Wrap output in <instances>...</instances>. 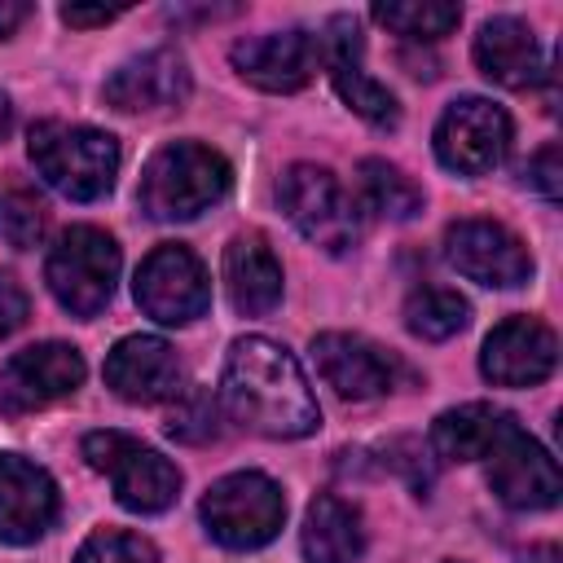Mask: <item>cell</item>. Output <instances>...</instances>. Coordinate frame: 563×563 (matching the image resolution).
<instances>
[{
    "label": "cell",
    "mask_w": 563,
    "mask_h": 563,
    "mask_svg": "<svg viewBox=\"0 0 563 563\" xmlns=\"http://www.w3.org/2000/svg\"><path fill=\"white\" fill-rule=\"evenodd\" d=\"M220 400L233 422L268 440H299L312 435L321 422L317 396L299 361L264 334H246L229 347L220 374Z\"/></svg>",
    "instance_id": "6da1fadb"
},
{
    "label": "cell",
    "mask_w": 563,
    "mask_h": 563,
    "mask_svg": "<svg viewBox=\"0 0 563 563\" xmlns=\"http://www.w3.org/2000/svg\"><path fill=\"white\" fill-rule=\"evenodd\" d=\"M26 154L48 189L70 202H97L114 189L119 176V141L88 123L44 119L26 136Z\"/></svg>",
    "instance_id": "7a4b0ae2"
},
{
    "label": "cell",
    "mask_w": 563,
    "mask_h": 563,
    "mask_svg": "<svg viewBox=\"0 0 563 563\" xmlns=\"http://www.w3.org/2000/svg\"><path fill=\"white\" fill-rule=\"evenodd\" d=\"M233 185V167L224 154L198 141H167L150 154L141 172L136 202L150 220H194L207 207H216Z\"/></svg>",
    "instance_id": "3957f363"
},
{
    "label": "cell",
    "mask_w": 563,
    "mask_h": 563,
    "mask_svg": "<svg viewBox=\"0 0 563 563\" xmlns=\"http://www.w3.org/2000/svg\"><path fill=\"white\" fill-rule=\"evenodd\" d=\"M277 202L290 216V224L325 255H343L361 242V207L330 167L317 163L286 167L277 180Z\"/></svg>",
    "instance_id": "277c9868"
},
{
    "label": "cell",
    "mask_w": 563,
    "mask_h": 563,
    "mask_svg": "<svg viewBox=\"0 0 563 563\" xmlns=\"http://www.w3.org/2000/svg\"><path fill=\"white\" fill-rule=\"evenodd\" d=\"M84 457L92 471L110 475L114 501L132 515H158L180 497V471L158 449H150L123 431L84 435Z\"/></svg>",
    "instance_id": "5b68a950"
},
{
    "label": "cell",
    "mask_w": 563,
    "mask_h": 563,
    "mask_svg": "<svg viewBox=\"0 0 563 563\" xmlns=\"http://www.w3.org/2000/svg\"><path fill=\"white\" fill-rule=\"evenodd\" d=\"M198 515L224 550H260L282 532L286 497L268 475L233 471L207 488Z\"/></svg>",
    "instance_id": "8992f818"
},
{
    "label": "cell",
    "mask_w": 563,
    "mask_h": 563,
    "mask_svg": "<svg viewBox=\"0 0 563 563\" xmlns=\"http://www.w3.org/2000/svg\"><path fill=\"white\" fill-rule=\"evenodd\" d=\"M44 282L53 299L75 317H97L119 282V246L106 229L75 224L57 238L44 264Z\"/></svg>",
    "instance_id": "52a82bcc"
},
{
    "label": "cell",
    "mask_w": 563,
    "mask_h": 563,
    "mask_svg": "<svg viewBox=\"0 0 563 563\" xmlns=\"http://www.w3.org/2000/svg\"><path fill=\"white\" fill-rule=\"evenodd\" d=\"M136 303L145 317H154L158 325H189L211 308V282L202 260L180 246V242H163L154 246L141 268H136Z\"/></svg>",
    "instance_id": "ba28073f"
},
{
    "label": "cell",
    "mask_w": 563,
    "mask_h": 563,
    "mask_svg": "<svg viewBox=\"0 0 563 563\" xmlns=\"http://www.w3.org/2000/svg\"><path fill=\"white\" fill-rule=\"evenodd\" d=\"M510 150V114L488 97H457L435 123V158L457 176H488Z\"/></svg>",
    "instance_id": "9c48e42d"
},
{
    "label": "cell",
    "mask_w": 563,
    "mask_h": 563,
    "mask_svg": "<svg viewBox=\"0 0 563 563\" xmlns=\"http://www.w3.org/2000/svg\"><path fill=\"white\" fill-rule=\"evenodd\" d=\"M444 260L479 286L510 290L532 277V255L528 246L497 220H457L444 233Z\"/></svg>",
    "instance_id": "30bf717a"
},
{
    "label": "cell",
    "mask_w": 563,
    "mask_h": 563,
    "mask_svg": "<svg viewBox=\"0 0 563 563\" xmlns=\"http://www.w3.org/2000/svg\"><path fill=\"white\" fill-rule=\"evenodd\" d=\"M233 70L264 88V92H299L317 66H321V44L312 31L290 26V31H268V35H246L233 44Z\"/></svg>",
    "instance_id": "8fae6325"
},
{
    "label": "cell",
    "mask_w": 563,
    "mask_h": 563,
    "mask_svg": "<svg viewBox=\"0 0 563 563\" xmlns=\"http://www.w3.org/2000/svg\"><path fill=\"white\" fill-rule=\"evenodd\" d=\"M484 462H488V488L510 510H550L563 493L554 457L523 427H515Z\"/></svg>",
    "instance_id": "7c38bea8"
},
{
    "label": "cell",
    "mask_w": 563,
    "mask_h": 563,
    "mask_svg": "<svg viewBox=\"0 0 563 563\" xmlns=\"http://www.w3.org/2000/svg\"><path fill=\"white\" fill-rule=\"evenodd\" d=\"M554 365H559V339L537 317H506L501 325H493L479 352V369L497 387H532L550 378Z\"/></svg>",
    "instance_id": "4fadbf2b"
},
{
    "label": "cell",
    "mask_w": 563,
    "mask_h": 563,
    "mask_svg": "<svg viewBox=\"0 0 563 563\" xmlns=\"http://www.w3.org/2000/svg\"><path fill=\"white\" fill-rule=\"evenodd\" d=\"M317 44H321V62H325V70L334 79V92L361 119H369L374 128H391L400 119V106L378 79H369L361 70V26H356V18H347V13L330 18L325 31L317 35Z\"/></svg>",
    "instance_id": "5bb4252c"
},
{
    "label": "cell",
    "mask_w": 563,
    "mask_h": 563,
    "mask_svg": "<svg viewBox=\"0 0 563 563\" xmlns=\"http://www.w3.org/2000/svg\"><path fill=\"white\" fill-rule=\"evenodd\" d=\"M312 361L339 400H378L396 387V361L361 334H343V330L317 334Z\"/></svg>",
    "instance_id": "9a60e30c"
},
{
    "label": "cell",
    "mask_w": 563,
    "mask_h": 563,
    "mask_svg": "<svg viewBox=\"0 0 563 563\" xmlns=\"http://www.w3.org/2000/svg\"><path fill=\"white\" fill-rule=\"evenodd\" d=\"M57 519V484L22 453H0V541L31 545Z\"/></svg>",
    "instance_id": "2e32d148"
},
{
    "label": "cell",
    "mask_w": 563,
    "mask_h": 563,
    "mask_svg": "<svg viewBox=\"0 0 563 563\" xmlns=\"http://www.w3.org/2000/svg\"><path fill=\"white\" fill-rule=\"evenodd\" d=\"M106 387L132 405H158L180 391L176 347L158 334H128L106 356Z\"/></svg>",
    "instance_id": "e0dca14e"
},
{
    "label": "cell",
    "mask_w": 563,
    "mask_h": 563,
    "mask_svg": "<svg viewBox=\"0 0 563 563\" xmlns=\"http://www.w3.org/2000/svg\"><path fill=\"white\" fill-rule=\"evenodd\" d=\"M84 383V356L70 343H35L4 361L0 396L18 409H40L70 396Z\"/></svg>",
    "instance_id": "ac0fdd59"
},
{
    "label": "cell",
    "mask_w": 563,
    "mask_h": 563,
    "mask_svg": "<svg viewBox=\"0 0 563 563\" xmlns=\"http://www.w3.org/2000/svg\"><path fill=\"white\" fill-rule=\"evenodd\" d=\"M189 97V66L176 48H150L132 62H123L106 79V101L123 114H150L180 106Z\"/></svg>",
    "instance_id": "d6986e66"
},
{
    "label": "cell",
    "mask_w": 563,
    "mask_h": 563,
    "mask_svg": "<svg viewBox=\"0 0 563 563\" xmlns=\"http://www.w3.org/2000/svg\"><path fill=\"white\" fill-rule=\"evenodd\" d=\"M224 290L242 317H268L282 303V264L264 233H238L224 246Z\"/></svg>",
    "instance_id": "ffe728a7"
},
{
    "label": "cell",
    "mask_w": 563,
    "mask_h": 563,
    "mask_svg": "<svg viewBox=\"0 0 563 563\" xmlns=\"http://www.w3.org/2000/svg\"><path fill=\"white\" fill-rule=\"evenodd\" d=\"M475 66L501 88H528L541 75V48L528 22L488 18L475 35Z\"/></svg>",
    "instance_id": "44dd1931"
},
{
    "label": "cell",
    "mask_w": 563,
    "mask_h": 563,
    "mask_svg": "<svg viewBox=\"0 0 563 563\" xmlns=\"http://www.w3.org/2000/svg\"><path fill=\"white\" fill-rule=\"evenodd\" d=\"M515 413L497 409V405H484V400H471V405H457V409H444L431 427V449L444 457V462H479L488 457L510 431H515Z\"/></svg>",
    "instance_id": "7402d4cb"
},
{
    "label": "cell",
    "mask_w": 563,
    "mask_h": 563,
    "mask_svg": "<svg viewBox=\"0 0 563 563\" xmlns=\"http://www.w3.org/2000/svg\"><path fill=\"white\" fill-rule=\"evenodd\" d=\"M299 541H303L308 563H356L365 550V528H361V515L343 497L321 493L303 515Z\"/></svg>",
    "instance_id": "603a6c76"
},
{
    "label": "cell",
    "mask_w": 563,
    "mask_h": 563,
    "mask_svg": "<svg viewBox=\"0 0 563 563\" xmlns=\"http://www.w3.org/2000/svg\"><path fill=\"white\" fill-rule=\"evenodd\" d=\"M356 189H361V202L387 220H413L422 211V189L387 158H361Z\"/></svg>",
    "instance_id": "cb8c5ba5"
},
{
    "label": "cell",
    "mask_w": 563,
    "mask_h": 563,
    "mask_svg": "<svg viewBox=\"0 0 563 563\" xmlns=\"http://www.w3.org/2000/svg\"><path fill=\"white\" fill-rule=\"evenodd\" d=\"M466 321H471V303L449 286H422L405 299V325L427 343L453 339L457 330H466Z\"/></svg>",
    "instance_id": "d4e9b609"
},
{
    "label": "cell",
    "mask_w": 563,
    "mask_h": 563,
    "mask_svg": "<svg viewBox=\"0 0 563 563\" xmlns=\"http://www.w3.org/2000/svg\"><path fill=\"white\" fill-rule=\"evenodd\" d=\"M374 22L422 44V40L449 35L462 22V9L449 0H391V4H374Z\"/></svg>",
    "instance_id": "484cf974"
},
{
    "label": "cell",
    "mask_w": 563,
    "mask_h": 563,
    "mask_svg": "<svg viewBox=\"0 0 563 563\" xmlns=\"http://www.w3.org/2000/svg\"><path fill=\"white\" fill-rule=\"evenodd\" d=\"M216 422H220V409H216V396L207 387L176 391V405L167 413V435L172 440H180V444H207L220 431Z\"/></svg>",
    "instance_id": "4316f807"
},
{
    "label": "cell",
    "mask_w": 563,
    "mask_h": 563,
    "mask_svg": "<svg viewBox=\"0 0 563 563\" xmlns=\"http://www.w3.org/2000/svg\"><path fill=\"white\" fill-rule=\"evenodd\" d=\"M75 563H158V550H154V541H145L141 532H128V528H97V532L79 545Z\"/></svg>",
    "instance_id": "83f0119b"
},
{
    "label": "cell",
    "mask_w": 563,
    "mask_h": 563,
    "mask_svg": "<svg viewBox=\"0 0 563 563\" xmlns=\"http://www.w3.org/2000/svg\"><path fill=\"white\" fill-rule=\"evenodd\" d=\"M4 238H9V246H18V251H26V246H35L40 242V233H44V207L35 202V194H22V189H13L9 198H4Z\"/></svg>",
    "instance_id": "f1b7e54d"
},
{
    "label": "cell",
    "mask_w": 563,
    "mask_h": 563,
    "mask_svg": "<svg viewBox=\"0 0 563 563\" xmlns=\"http://www.w3.org/2000/svg\"><path fill=\"white\" fill-rule=\"evenodd\" d=\"M26 312H31L26 290H22V286H18L9 273H0V339H9L13 330H22Z\"/></svg>",
    "instance_id": "f546056e"
},
{
    "label": "cell",
    "mask_w": 563,
    "mask_h": 563,
    "mask_svg": "<svg viewBox=\"0 0 563 563\" xmlns=\"http://www.w3.org/2000/svg\"><path fill=\"white\" fill-rule=\"evenodd\" d=\"M559 176H563V150H559V141H550V145L537 150V158L528 163V180H532L545 198H559Z\"/></svg>",
    "instance_id": "4dcf8cb0"
},
{
    "label": "cell",
    "mask_w": 563,
    "mask_h": 563,
    "mask_svg": "<svg viewBox=\"0 0 563 563\" xmlns=\"http://www.w3.org/2000/svg\"><path fill=\"white\" fill-rule=\"evenodd\" d=\"M123 9H84V4H62V22L66 26H106L114 22Z\"/></svg>",
    "instance_id": "1f68e13d"
},
{
    "label": "cell",
    "mask_w": 563,
    "mask_h": 563,
    "mask_svg": "<svg viewBox=\"0 0 563 563\" xmlns=\"http://www.w3.org/2000/svg\"><path fill=\"white\" fill-rule=\"evenodd\" d=\"M31 18V4H18V0H0V40H9L22 22Z\"/></svg>",
    "instance_id": "d6a6232c"
},
{
    "label": "cell",
    "mask_w": 563,
    "mask_h": 563,
    "mask_svg": "<svg viewBox=\"0 0 563 563\" xmlns=\"http://www.w3.org/2000/svg\"><path fill=\"white\" fill-rule=\"evenodd\" d=\"M523 563H563V554H559V545H532L523 554Z\"/></svg>",
    "instance_id": "836d02e7"
},
{
    "label": "cell",
    "mask_w": 563,
    "mask_h": 563,
    "mask_svg": "<svg viewBox=\"0 0 563 563\" xmlns=\"http://www.w3.org/2000/svg\"><path fill=\"white\" fill-rule=\"evenodd\" d=\"M9 128H13V106H9V97L0 92V141L9 136Z\"/></svg>",
    "instance_id": "e575fe53"
}]
</instances>
